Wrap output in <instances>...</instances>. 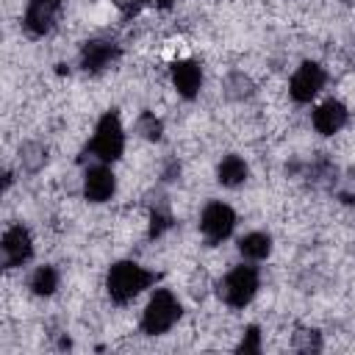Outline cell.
Wrapping results in <instances>:
<instances>
[{"label":"cell","mask_w":355,"mask_h":355,"mask_svg":"<svg viewBox=\"0 0 355 355\" xmlns=\"http://www.w3.org/2000/svg\"><path fill=\"white\" fill-rule=\"evenodd\" d=\"M158 280L155 272L139 266L136 261H119L108 269V277H105V288H108V297L111 302L116 305H128L130 300H136L144 288H150L153 283Z\"/></svg>","instance_id":"6da1fadb"},{"label":"cell","mask_w":355,"mask_h":355,"mask_svg":"<svg viewBox=\"0 0 355 355\" xmlns=\"http://www.w3.org/2000/svg\"><path fill=\"white\" fill-rule=\"evenodd\" d=\"M122 150H125V130H122V122H119L116 111H108V114L100 116V122H97V128H94V136H92V141H89L86 150H83V158L89 155V158H94L97 164H111V161H116V158L122 155ZM83 158H80V161H83Z\"/></svg>","instance_id":"7a4b0ae2"},{"label":"cell","mask_w":355,"mask_h":355,"mask_svg":"<svg viewBox=\"0 0 355 355\" xmlns=\"http://www.w3.org/2000/svg\"><path fill=\"white\" fill-rule=\"evenodd\" d=\"M258 286H261L258 269L250 266V263H241V266H233V269L219 280L216 294H219V300H222L225 305H230V308H244V305H250V300L255 297Z\"/></svg>","instance_id":"3957f363"},{"label":"cell","mask_w":355,"mask_h":355,"mask_svg":"<svg viewBox=\"0 0 355 355\" xmlns=\"http://www.w3.org/2000/svg\"><path fill=\"white\" fill-rule=\"evenodd\" d=\"M183 308L178 302V297L169 288H155V294L150 297L144 313H141V333L147 336H164L166 330H172V324L180 319Z\"/></svg>","instance_id":"277c9868"},{"label":"cell","mask_w":355,"mask_h":355,"mask_svg":"<svg viewBox=\"0 0 355 355\" xmlns=\"http://www.w3.org/2000/svg\"><path fill=\"white\" fill-rule=\"evenodd\" d=\"M233 227H236V214H233L230 205L214 200V202H208L202 208V214H200V233L205 236L208 244H222L233 233Z\"/></svg>","instance_id":"5b68a950"},{"label":"cell","mask_w":355,"mask_h":355,"mask_svg":"<svg viewBox=\"0 0 355 355\" xmlns=\"http://www.w3.org/2000/svg\"><path fill=\"white\" fill-rule=\"evenodd\" d=\"M324 86V69L316 61H305L297 67V72L288 80V94L294 103H311L319 89Z\"/></svg>","instance_id":"8992f818"},{"label":"cell","mask_w":355,"mask_h":355,"mask_svg":"<svg viewBox=\"0 0 355 355\" xmlns=\"http://www.w3.org/2000/svg\"><path fill=\"white\" fill-rule=\"evenodd\" d=\"M122 55L119 44L111 42V39H89L83 47H80V67L89 72V75H100L105 72L111 64H116V58Z\"/></svg>","instance_id":"52a82bcc"},{"label":"cell","mask_w":355,"mask_h":355,"mask_svg":"<svg viewBox=\"0 0 355 355\" xmlns=\"http://www.w3.org/2000/svg\"><path fill=\"white\" fill-rule=\"evenodd\" d=\"M64 0H31L22 17V28L28 36H44L53 31L55 17L61 11Z\"/></svg>","instance_id":"ba28073f"},{"label":"cell","mask_w":355,"mask_h":355,"mask_svg":"<svg viewBox=\"0 0 355 355\" xmlns=\"http://www.w3.org/2000/svg\"><path fill=\"white\" fill-rule=\"evenodd\" d=\"M0 247H3V266L6 269L22 266L33 255V239H31L28 227H22V225H11L3 233V244Z\"/></svg>","instance_id":"9c48e42d"},{"label":"cell","mask_w":355,"mask_h":355,"mask_svg":"<svg viewBox=\"0 0 355 355\" xmlns=\"http://www.w3.org/2000/svg\"><path fill=\"white\" fill-rule=\"evenodd\" d=\"M116 191V178L105 164H94L83 175V197L89 202H105Z\"/></svg>","instance_id":"30bf717a"},{"label":"cell","mask_w":355,"mask_h":355,"mask_svg":"<svg viewBox=\"0 0 355 355\" xmlns=\"http://www.w3.org/2000/svg\"><path fill=\"white\" fill-rule=\"evenodd\" d=\"M347 116H349V111H347L344 103H338V100H324L322 105L313 108L311 122H313V130H316V133L333 136V133H338V130L347 125Z\"/></svg>","instance_id":"8fae6325"},{"label":"cell","mask_w":355,"mask_h":355,"mask_svg":"<svg viewBox=\"0 0 355 355\" xmlns=\"http://www.w3.org/2000/svg\"><path fill=\"white\" fill-rule=\"evenodd\" d=\"M172 83H175V89H178L180 97L194 100L197 92H200V86H202V67L197 61H191V58L175 61L172 64Z\"/></svg>","instance_id":"7c38bea8"},{"label":"cell","mask_w":355,"mask_h":355,"mask_svg":"<svg viewBox=\"0 0 355 355\" xmlns=\"http://www.w3.org/2000/svg\"><path fill=\"white\" fill-rule=\"evenodd\" d=\"M247 175H250V169H247V161L241 155H225L219 161V166H216V180L222 186H227V189L241 186L247 180Z\"/></svg>","instance_id":"4fadbf2b"},{"label":"cell","mask_w":355,"mask_h":355,"mask_svg":"<svg viewBox=\"0 0 355 355\" xmlns=\"http://www.w3.org/2000/svg\"><path fill=\"white\" fill-rule=\"evenodd\" d=\"M222 94H225V100H230V103L250 100V97L255 94V83H252L250 75L233 69V72H227L225 80H222Z\"/></svg>","instance_id":"5bb4252c"},{"label":"cell","mask_w":355,"mask_h":355,"mask_svg":"<svg viewBox=\"0 0 355 355\" xmlns=\"http://www.w3.org/2000/svg\"><path fill=\"white\" fill-rule=\"evenodd\" d=\"M169 227H172L169 202H166V197L158 191V194H153V200H150V239H161Z\"/></svg>","instance_id":"9a60e30c"},{"label":"cell","mask_w":355,"mask_h":355,"mask_svg":"<svg viewBox=\"0 0 355 355\" xmlns=\"http://www.w3.org/2000/svg\"><path fill=\"white\" fill-rule=\"evenodd\" d=\"M17 158H19V166L28 172V175H36L44 169L47 164V147L39 144V141H22L19 150H17Z\"/></svg>","instance_id":"2e32d148"},{"label":"cell","mask_w":355,"mask_h":355,"mask_svg":"<svg viewBox=\"0 0 355 355\" xmlns=\"http://www.w3.org/2000/svg\"><path fill=\"white\" fill-rule=\"evenodd\" d=\"M239 252L250 261H263L272 252V236L269 233H247L239 239Z\"/></svg>","instance_id":"e0dca14e"},{"label":"cell","mask_w":355,"mask_h":355,"mask_svg":"<svg viewBox=\"0 0 355 355\" xmlns=\"http://www.w3.org/2000/svg\"><path fill=\"white\" fill-rule=\"evenodd\" d=\"M31 291L36 297H50L55 288H58V272L53 266H39L33 275H31Z\"/></svg>","instance_id":"ac0fdd59"},{"label":"cell","mask_w":355,"mask_h":355,"mask_svg":"<svg viewBox=\"0 0 355 355\" xmlns=\"http://www.w3.org/2000/svg\"><path fill=\"white\" fill-rule=\"evenodd\" d=\"M133 130H136L141 139H147V141H158L161 133H164V125H161V119H158L153 111H141L139 119H136V125H133Z\"/></svg>","instance_id":"d6986e66"},{"label":"cell","mask_w":355,"mask_h":355,"mask_svg":"<svg viewBox=\"0 0 355 355\" xmlns=\"http://www.w3.org/2000/svg\"><path fill=\"white\" fill-rule=\"evenodd\" d=\"M291 347L300 349V352H319V349H322V333H319V330L300 327V330L291 336Z\"/></svg>","instance_id":"ffe728a7"},{"label":"cell","mask_w":355,"mask_h":355,"mask_svg":"<svg viewBox=\"0 0 355 355\" xmlns=\"http://www.w3.org/2000/svg\"><path fill=\"white\" fill-rule=\"evenodd\" d=\"M239 352H261V330L255 324H250L244 330V338L239 344Z\"/></svg>","instance_id":"44dd1931"},{"label":"cell","mask_w":355,"mask_h":355,"mask_svg":"<svg viewBox=\"0 0 355 355\" xmlns=\"http://www.w3.org/2000/svg\"><path fill=\"white\" fill-rule=\"evenodd\" d=\"M180 178V164L172 158L169 164H166V169H164V183H172V180H178Z\"/></svg>","instance_id":"7402d4cb"},{"label":"cell","mask_w":355,"mask_h":355,"mask_svg":"<svg viewBox=\"0 0 355 355\" xmlns=\"http://www.w3.org/2000/svg\"><path fill=\"white\" fill-rule=\"evenodd\" d=\"M172 3H178V0H155V6H161V8H169Z\"/></svg>","instance_id":"603a6c76"},{"label":"cell","mask_w":355,"mask_h":355,"mask_svg":"<svg viewBox=\"0 0 355 355\" xmlns=\"http://www.w3.org/2000/svg\"><path fill=\"white\" fill-rule=\"evenodd\" d=\"M136 6H141V3H155V0H133Z\"/></svg>","instance_id":"cb8c5ba5"},{"label":"cell","mask_w":355,"mask_h":355,"mask_svg":"<svg viewBox=\"0 0 355 355\" xmlns=\"http://www.w3.org/2000/svg\"><path fill=\"white\" fill-rule=\"evenodd\" d=\"M344 3H349V6H355V0H344Z\"/></svg>","instance_id":"d4e9b609"},{"label":"cell","mask_w":355,"mask_h":355,"mask_svg":"<svg viewBox=\"0 0 355 355\" xmlns=\"http://www.w3.org/2000/svg\"><path fill=\"white\" fill-rule=\"evenodd\" d=\"M114 3H119V6H122V3H125V0H114Z\"/></svg>","instance_id":"484cf974"}]
</instances>
